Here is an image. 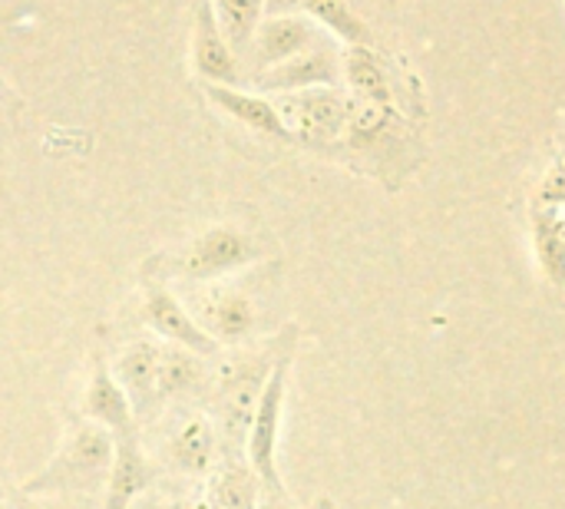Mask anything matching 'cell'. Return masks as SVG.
<instances>
[{
  "instance_id": "11",
  "label": "cell",
  "mask_w": 565,
  "mask_h": 509,
  "mask_svg": "<svg viewBox=\"0 0 565 509\" xmlns=\"http://www.w3.org/2000/svg\"><path fill=\"white\" fill-rule=\"evenodd\" d=\"M116 454H113V467L106 477V497L103 509H129L139 494H146V487L159 477L156 464L146 457V450L139 447L136 431L129 434H116Z\"/></svg>"
},
{
  "instance_id": "22",
  "label": "cell",
  "mask_w": 565,
  "mask_h": 509,
  "mask_svg": "<svg viewBox=\"0 0 565 509\" xmlns=\"http://www.w3.org/2000/svg\"><path fill=\"white\" fill-rule=\"evenodd\" d=\"M387 126V103L381 99H367V96H354L348 99V132L354 136V142H367L374 136H381Z\"/></svg>"
},
{
  "instance_id": "25",
  "label": "cell",
  "mask_w": 565,
  "mask_h": 509,
  "mask_svg": "<svg viewBox=\"0 0 565 509\" xmlns=\"http://www.w3.org/2000/svg\"><path fill=\"white\" fill-rule=\"evenodd\" d=\"M209 509H218V507H209Z\"/></svg>"
},
{
  "instance_id": "17",
  "label": "cell",
  "mask_w": 565,
  "mask_h": 509,
  "mask_svg": "<svg viewBox=\"0 0 565 509\" xmlns=\"http://www.w3.org/2000/svg\"><path fill=\"white\" fill-rule=\"evenodd\" d=\"M262 484L245 460H225L212 470V507L258 509Z\"/></svg>"
},
{
  "instance_id": "13",
  "label": "cell",
  "mask_w": 565,
  "mask_h": 509,
  "mask_svg": "<svg viewBox=\"0 0 565 509\" xmlns=\"http://www.w3.org/2000/svg\"><path fill=\"white\" fill-rule=\"evenodd\" d=\"M83 414H86L89 424H99L113 437L136 431L132 404H129L126 391L116 384V378H113V371L106 364H96L93 368V378H89L86 397H83Z\"/></svg>"
},
{
  "instance_id": "4",
  "label": "cell",
  "mask_w": 565,
  "mask_h": 509,
  "mask_svg": "<svg viewBox=\"0 0 565 509\" xmlns=\"http://www.w3.org/2000/svg\"><path fill=\"white\" fill-rule=\"evenodd\" d=\"M291 351L295 348H288L275 361V368L262 388V397H258V407H255V417L248 427V441H245V464L252 467V474L262 484V494H268V497L288 494L281 484V474H278V434H281V414H285V394H288Z\"/></svg>"
},
{
  "instance_id": "15",
  "label": "cell",
  "mask_w": 565,
  "mask_h": 509,
  "mask_svg": "<svg viewBox=\"0 0 565 509\" xmlns=\"http://www.w3.org/2000/svg\"><path fill=\"white\" fill-rule=\"evenodd\" d=\"M205 93H209V99H212L222 113H228L232 119L245 123L248 129H255V132H262V136L288 139V132H285V126H281V119H278V109H275L271 99H265V96H258V93H245V89L225 86V83H209Z\"/></svg>"
},
{
  "instance_id": "10",
  "label": "cell",
  "mask_w": 565,
  "mask_h": 509,
  "mask_svg": "<svg viewBox=\"0 0 565 509\" xmlns=\"http://www.w3.org/2000/svg\"><path fill=\"white\" fill-rule=\"evenodd\" d=\"M189 17H192V66H195V73L205 76L209 83L232 86L238 79V60L218 30L212 0H192Z\"/></svg>"
},
{
  "instance_id": "5",
  "label": "cell",
  "mask_w": 565,
  "mask_h": 509,
  "mask_svg": "<svg viewBox=\"0 0 565 509\" xmlns=\"http://www.w3.org/2000/svg\"><path fill=\"white\" fill-rule=\"evenodd\" d=\"M185 311L195 318V325L215 341V344H242L255 335L258 328V308L248 298L245 288L228 285L225 278L218 282H195L185 285V298H179Z\"/></svg>"
},
{
  "instance_id": "19",
  "label": "cell",
  "mask_w": 565,
  "mask_h": 509,
  "mask_svg": "<svg viewBox=\"0 0 565 509\" xmlns=\"http://www.w3.org/2000/svg\"><path fill=\"white\" fill-rule=\"evenodd\" d=\"M212 7L228 50L235 53V60H242L265 17V0H212Z\"/></svg>"
},
{
  "instance_id": "21",
  "label": "cell",
  "mask_w": 565,
  "mask_h": 509,
  "mask_svg": "<svg viewBox=\"0 0 565 509\" xmlns=\"http://www.w3.org/2000/svg\"><path fill=\"white\" fill-rule=\"evenodd\" d=\"M341 73H344L348 86L354 89V96H367V99H381V103L391 99L387 76L367 46H348L341 56Z\"/></svg>"
},
{
  "instance_id": "3",
  "label": "cell",
  "mask_w": 565,
  "mask_h": 509,
  "mask_svg": "<svg viewBox=\"0 0 565 509\" xmlns=\"http://www.w3.org/2000/svg\"><path fill=\"white\" fill-rule=\"evenodd\" d=\"M262 258V245L235 229V225H212L205 232H199L192 242H185L175 255H156L146 268H156L159 278L156 282H218L228 278L232 272H242L245 265Z\"/></svg>"
},
{
  "instance_id": "20",
  "label": "cell",
  "mask_w": 565,
  "mask_h": 509,
  "mask_svg": "<svg viewBox=\"0 0 565 509\" xmlns=\"http://www.w3.org/2000/svg\"><path fill=\"white\" fill-rule=\"evenodd\" d=\"M301 7H305V13L311 20H318L321 26H328L338 40H344L351 46H367L371 43L367 23L351 10L348 0H305Z\"/></svg>"
},
{
  "instance_id": "14",
  "label": "cell",
  "mask_w": 565,
  "mask_h": 509,
  "mask_svg": "<svg viewBox=\"0 0 565 509\" xmlns=\"http://www.w3.org/2000/svg\"><path fill=\"white\" fill-rule=\"evenodd\" d=\"M159 348L152 341H136L129 344L116 364H113V378L116 384L126 391L132 414H146L156 404V378H159Z\"/></svg>"
},
{
  "instance_id": "9",
  "label": "cell",
  "mask_w": 565,
  "mask_h": 509,
  "mask_svg": "<svg viewBox=\"0 0 565 509\" xmlns=\"http://www.w3.org/2000/svg\"><path fill=\"white\" fill-rule=\"evenodd\" d=\"M318 43V33H315V23L308 17H268L258 23L255 36H252V46H248V63H252V76L268 70V66H278L298 53H305L308 46Z\"/></svg>"
},
{
  "instance_id": "16",
  "label": "cell",
  "mask_w": 565,
  "mask_h": 509,
  "mask_svg": "<svg viewBox=\"0 0 565 509\" xmlns=\"http://www.w3.org/2000/svg\"><path fill=\"white\" fill-rule=\"evenodd\" d=\"M205 361L202 354L182 348V344H162L159 348V378H156V404L185 397L189 391L205 384Z\"/></svg>"
},
{
  "instance_id": "12",
  "label": "cell",
  "mask_w": 565,
  "mask_h": 509,
  "mask_svg": "<svg viewBox=\"0 0 565 509\" xmlns=\"http://www.w3.org/2000/svg\"><path fill=\"white\" fill-rule=\"evenodd\" d=\"M166 450H169L172 467H179L182 474H212L222 454V441H218L215 424L205 414H189L172 431Z\"/></svg>"
},
{
  "instance_id": "24",
  "label": "cell",
  "mask_w": 565,
  "mask_h": 509,
  "mask_svg": "<svg viewBox=\"0 0 565 509\" xmlns=\"http://www.w3.org/2000/svg\"><path fill=\"white\" fill-rule=\"evenodd\" d=\"M305 0H265V17H288L295 10H301Z\"/></svg>"
},
{
  "instance_id": "6",
  "label": "cell",
  "mask_w": 565,
  "mask_h": 509,
  "mask_svg": "<svg viewBox=\"0 0 565 509\" xmlns=\"http://www.w3.org/2000/svg\"><path fill=\"white\" fill-rule=\"evenodd\" d=\"M278 119L288 132V139L324 146L334 142L348 126V99L331 86H311L295 93H275Z\"/></svg>"
},
{
  "instance_id": "1",
  "label": "cell",
  "mask_w": 565,
  "mask_h": 509,
  "mask_svg": "<svg viewBox=\"0 0 565 509\" xmlns=\"http://www.w3.org/2000/svg\"><path fill=\"white\" fill-rule=\"evenodd\" d=\"M295 331L298 328H285L275 341L265 344V351L232 358L218 368L215 391H212V424L218 431L225 460H245V441H248V427H252L262 388L275 361L288 348H295Z\"/></svg>"
},
{
  "instance_id": "8",
  "label": "cell",
  "mask_w": 565,
  "mask_h": 509,
  "mask_svg": "<svg viewBox=\"0 0 565 509\" xmlns=\"http://www.w3.org/2000/svg\"><path fill=\"white\" fill-rule=\"evenodd\" d=\"M338 76H341L338 53L318 40L305 53H298V56L278 63V66H268V70L255 73L252 83L262 93H295V89H311V86H334Z\"/></svg>"
},
{
  "instance_id": "23",
  "label": "cell",
  "mask_w": 565,
  "mask_h": 509,
  "mask_svg": "<svg viewBox=\"0 0 565 509\" xmlns=\"http://www.w3.org/2000/svg\"><path fill=\"white\" fill-rule=\"evenodd\" d=\"M540 205H565V159H559L540 182Z\"/></svg>"
},
{
  "instance_id": "18",
  "label": "cell",
  "mask_w": 565,
  "mask_h": 509,
  "mask_svg": "<svg viewBox=\"0 0 565 509\" xmlns=\"http://www.w3.org/2000/svg\"><path fill=\"white\" fill-rule=\"evenodd\" d=\"M533 229L543 272L556 285H565V205H540L533 212Z\"/></svg>"
},
{
  "instance_id": "2",
  "label": "cell",
  "mask_w": 565,
  "mask_h": 509,
  "mask_svg": "<svg viewBox=\"0 0 565 509\" xmlns=\"http://www.w3.org/2000/svg\"><path fill=\"white\" fill-rule=\"evenodd\" d=\"M116 441L99 424H79L63 447L53 454V460L23 484L20 494L26 497H73V494H93L106 484L113 467Z\"/></svg>"
},
{
  "instance_id": "7",
  "label": "cell",
  "mask_w": 565,
  "mask_h": 509,
  "mask_svg": "<svg viewBox=\"0 0 565 509\" xmlns=\"http://www.w3.org/2000/svg\"><path fill=\"white\" fill-rule=\"evenodd\" d=\"M142 315L149 321V328L166 338L169 344H182L202 358H215L218 344L195 325V318L185 311V305L166 288V282H146V301H142Z\"/></svg>"
}]
</instances>
